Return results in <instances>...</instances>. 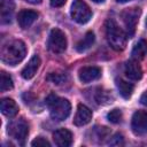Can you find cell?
I'll use <instances>...</instances> for the list:
<instances>
[{"instance_id":"44dd1931","label":"cell","mask_w":147,"mask_h":147,"mask_svg":"<svg viewBox=\"0 0 147 147\" xmlns=\"http://www.w3.org/2000/svg\"><path fill=\"white\" fill-rule=\"evenodd\" d=\"M122 117H123V114H122L121 109H117V108L110 110V111L107 114V119H108L110 123H113V124H118V123H121Z\"/></svg>"},{"instance_id":"d6986e66","label":"cell","mask_w":147,"mask_h":147,"mask_svg":"<svg viewBox=\"0 0 147 147\" xmlns=\"http://www.w3.org/2000/svg\"><path fill=\"white\" fill-rule=\"evenodd\" d=\"M13 86H14V84H13L11 77L9 75H7L5 71H2L0 75V90H1V92L9 91L13 88Z\"/></svg>"},{"instance_id":"e0dca14e","label":"cell","mask_w":147,"mask_h":147,"mask_svg":"<svg viewBox=\"0 0 147 147\" xmlns=\"http://www.w3.org/2000/svg\"><path fill=\"white\" fill-rule=\"evenodd\" d=\"M116 86H117V90H118L119 94L124 99H129L132 95L133 90H134V86L131 83H129L124 79H117L116 80Z\"/></svg>"},{"instance_id":"ac0fdd59","label":"cell","mask_w":147,"mask_h":147,"mask_svg":"<svg viewBox=\"0 0 147 147\" xmlns=\"http://www.w3.org/2000/svg\"><path fill=\"white\" fill-rule=\"evenodd\" d=\"M94 40H95V37H94V33L93 32H87L84 37H83V39H80L78 42H77V45H76V49H77V52H85V51H87L93 44H94Z\"/></svg>"},{"instance_id":"7402d4cb","label":"cell","mask_w":147,"mask_h":147,"mask_svg":"<svg viewBox=\"0 0 147 147\" xmlns=\"http://www.w3.org/2000/svg\"><path fill=\"white\" fill-rule=\"evenodd\" d=\"M32 146H37V147H51V144L48 142V140H46L42 137H37L34 140H32L31 142Z\"/></svg>"},{"instance_id":"30bf717a","label":"cell","mask_w":147,"mask_h":147,"mask_svg":"<svg viewBox=\"0 0 147 147\" xmlns=\"http://www.w3.org/2000/svg\"><path fill=\"white\" fill-rule=\"evenodd\" d=\"M38 18V13L30 9H23L17 15V22L22 29L30 28Z\"/></svg>"},{"instance_id":"3957f363","label":"cell","mask_w":147,"mask_h":147,"mask_svg":"<svg viewBox=\"0 0 147 147\" xmlns=\"http://www.w3.org/2000/svg\"><path fill=\"white\" fill-rule=\"evenodd\" d=\"M106 38L110 47L115 51H123L126 46V34L114 20L106 22Z\"/></svg>"},{"instance_id":"7c38bea8","label":"cell","mask_w":147,"mask_h":147,"mask_svg":"<svg viewBox=\"0 0 147 147\" xmlns=\"http://www.w3.org/2000/svg\"><path fill=\"white\" fill-rule=\"evenodd\" d=\"M53 140L59 147H69L72 144V133L67 129H59L53 133Z\"/></svg>"},{"instance_id":"ba28073f","label":"cell","mask_w":147,"mask_h":147,"mask_svg":"<svg viewBox=\"0 0 147 147\" xmlns=\"http://www.w3.org/2000/svg\"><path fill=\"white\" fill-rule=\"evenodd\" d=\"M132 131L137 136H144L147 133V111L138 110L133 114L131 119Z\"/></svg>"},{"instance_id":"9a60e30c","label":"cell","mask_w":147,"mask_h":147,"mask_svg":"<svg viewBox=\"0 0 147 147\" xmlns=\"http://www.w3.org/2000/svg\"><path fill=\"white\" fill-rule=\"evenodd\" d=\"M0 110L7 117H14L18 113V106L13 99L5 98L0 102Z\"/></svg>"},{"instance_id":"2e32d148","label":"cell","mask_w":147,"mask_h":147,"mask_svg":"<svg viewBox=\"0 0 147 147\" xmlns=\"http://www.w3.org/2000/svg\"><path fill=\"white\" fill-rule=\"evenodd\" d=\"M147 54V40L145 39H139L133 48H132V52H131V55L133 57V60H142L145 57V55Z\"/></svg>"},{"instance_id":"ffe728a7","label":"cell","mask_w":147,"mask_h":147,"mask_svg":"<svg viewBox=\"0 0 147 147\" xmlns=\"http://www.w3.org/2000/svg\"><path fill=\"white\" fill-rule=\"evenodd\" d=\"M110 94L108 93V91H102V90H98V92H95V101L99 105H106L111 102L110 101Z\"/></svg>"},{"instance_id":"7a4b0ae2","label":"cell","mask_w":147,"mask_h":147,"mask_svg":"<svg viewBox=\"0 0 147 147\" xmlns=\"http://www.w3.org/2000/svg\"><path fill=\"white\" fill-rule=\"evenodd\" d=\"M46 105L49 109L51 117L55 121H64L71 111V105L67 99L51 94L46 99Z\"/></svg>"},{"instance_id":"5bb4252c","label":"cell","mask_w":147,"mask_h":147,"mask_svg":"<svg viewBox=\"0 0 147 147\" xmlns=\"http://www.w3.org/2000/svg\"><path fill=\"white\" fill-rule=\"evenodd\" d=\"M40 62H41V61H40V57H39L38 55H33V56L30 59V61L28 62V64L23 68V70H22V72H21L22 77H23L24 79H31V78L36 75L37 70L39 69Z\"/></svg>"},{"instance_id":"d4e9b609","label":"cell","mask_w":147,"mask_h":147,"mask_svg":"<svg viewBox=\"0 0 147 147\" xmlns=\"http://www.w3.org/2000/svg\"><path fill=\"white\" fill-rule=\"evenodd\" d=\"M140 102L144 105V106H147V91L145 93H142L141 98H140Z\"/></svg>"},{"instance_id":"6da1fadb","label":"cell","mask_w":147,"mask_h":147,"mask_svg":"<svg viewBox=\"0 0 147 147\" xmlns=\"http://www.w3.org/2000/svg\"><path fill=\"white\" fill-rule=\"evenodd\" d=\"M26 54L25 44L22 40L15 39L8 41L1 48V61L8 65H16L18 64Z\"/></svg>"},{"instance_id":"277c9868","label":"cell","mask_w":147,"mask_h":147,"mask_svg":"<svg viewBox=\"0 0 147 147\" xmlns=\"http://www.w3.org/2000/svg\"><path fill=\"white\" fill-rule=\"evenodd\" d=\"M70 15L72 20L78 24H85L91 20L92 11L86 2H84L83 0H75L71 5Z\"/></svg>"},{"instance_id":"83f0119b","label":"cell","mask_w":147,"mask_h":147,"mask_svg":"<svg viewBox=\"0 0 147 147\" xmlns=\"http://www.w3.org/2000/svg\"><path fill=\"white\" fill-rule=\"evenodd\" d=\"M93 2H95V3H102V2H105V0H92Z\"/></svg>"},{"instance_id":"cb8c5ba5","label":"cell","mask_w":147,"mask_h":147,"mask_svg":"<svg viewBox=\"0 0 147 147\" xmlns=\"http://www.w3.org/2000/svg\"><path fill=\"white\" fill-rule=\"evenodd\" d=\"M65 2L67 0H51V5L53 7H62Z\"/></svg>"},{"instance_id":"4fadbf2b","label":"cell","mask_w":147,"mask_h":147,"mask_svg":"<svg viewBox=\"0 0 147 147\" xmlns=\"http://www.w3.org/2000/svg\"><path fill=\"white\" fill-rule=\"evenodd\" d=\"M124 72L129 79L139 80L142 77V70L137 60H130L124 65Z\"/></svg>"},{"instance_id":"484cf974","label":"cell","mask_w":147,"mask_h":147,"mask_svg":"<svg viewBox=\"0 0 147 147\" xmlns=\"http://www.w3.org/2000/svg\"><path fill=\"white\" fill-rule=\"evenodd\" d=\"M26 2H29V3H31V5H39L42 0H25Z\"/></svg>"},{"instance_id":"9c48e42d","label":"cell","mask_w":147,"mask_h":147,"mask_svg":"<svg viewBox=\"0 0 147 147\" xmlns=\"http://www.w3.org/2000/svg\"><path fill=\"white\" fill-rule=\"evenodd\" d=\"M78 77L82 83H91L101 77V69L98 67H84L79 70Z\"/></svg>"},{"instance_id":"4316f807","label":"cell","mask_w":147,"mask_h":147,"mask_svg":"<svg viewBox=\"0 0 147 147\" xmlns=\"http://www.w3.org/2000/svg\"><path fill=\"white\" fill-rule=\"evenodd\" d=\"M117 2H119V3H125V2H129V1H131V0H116Z\"/></svg>"},{"instance_id":"8992f818","label":"cell","mask_w":147,"mask_h":147,"mask_svg":"<svg viewBox=\"0 0 147 147\" xmlns=\"http://www.w3.org/2000/svg\"><path fill=\"white\" fill-rule=\"evenodd\" d=\"M8 134L17 140L20 144H24L28 134H29V126L24 119H16L8 125Z\"/></svg>"},{"instance_id":"603a6c76","label":"cell","mask_w":147,"mask_h":147,"mask_svg":"<svg viewBox=\"0 0 147 147\" xmlns=\"http://www.w3.org/2000/svg\"><path fill=\"white\" fill-rule=\"evenodd\" d=\"M109 145L111 146H119L123 145V136L122 134H115L110 140H109Z\"/></svg>"},{"instance_id":"8fae6325","label":"cell","mask_w":147,"mask_h":147,"mask_svg":"<svg viewBox=\"0 0 147 147\" xmlns=\"http://www.w3.org/2000/svg\"><path fill=\"white\" fill-rule=\"evenodd\" d=\"M92 119V111L90 108H87L84 105H78L77 111L74 118V124L77 126H83L86 125L91 122Z\"/></svg>"},{"instance_id":"52a82bcc","label":"cell","mask_w":147,"mask_h":147,"mask_svg":"<svg viewBox=\"0 0 147 147\" xmlns=\"http://www.w3.org/2000/svg\"><path fill=\"white\" fill-rule=\"evenodd\" d=\"M140 14H141V10H140V8H137V7L126 8L125 10L122 11L121 16H122V20L124 22V25L126 28V32L129 36L133 34L136 26H137V23L139 21Z\"/></svg>"},{"instance_id":"5b68a950","label":"cell","mask_w":147,"mask_h":147,"mask_svg":"<svg viewBox=\"0 0 147 147\" xmlns=\"http://www.w3.org/2000/svg\"><path fill=\"white\" fill-rule=\"evenodd\" d=\"M67 37L60 29H53L48 37V48L55 54H61L67 49Z\"/></svg>"}]
</instances>
